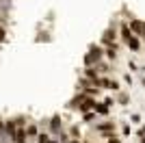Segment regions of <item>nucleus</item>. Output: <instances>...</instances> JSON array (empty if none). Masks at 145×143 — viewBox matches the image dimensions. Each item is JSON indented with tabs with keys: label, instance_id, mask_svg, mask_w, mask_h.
<instances>
[{
	"label": "nucleus",
	"instance_id": "17",
	"mask_svg": "<svg viewBox=\"0 0 145 143\" xmlns=\"http://www.w3.org/2000/svg\"><path fill=\"white\" fill-rule=\"evenodd\" d=\"M93 117H95V115H93V113H85V119H87V121H91V119H93Z\"/></svg>",
	"mask_w": 145,
	"mask_h": 143
},
{
	"label": "nucleus",
	"instance_id": "13",
	"mask_svg": "<svg viewBox=\"0 0 145 143\" xmlns=\"http://www.w3.org/2000/svg\"><path fill=\"white\" fill-rule=\"evenodd\" d=\"M26 134H28V137H35V134H37V128H35V126H28V128H26Z\"/></svg>",
	"mask_w": 145,
	"mask_h": 143
},
{
	"label": "nucleus",
	"instance_id": "8",
	"mask_svg": "<svg viewBox=\"0 0 145 143\" xmlns=\"http://www.w3.org/2000/svg\"><path fill=\"white\" fill-rule=\"evenodd\" d=\"M106 56H108V59H115L117 56V46L115 43H110V46L106 48Z\"/></svg>",
	"mask_w": 145,
	"mask_h": 143
},
{
	"label": "nucleus",
	"instance_id": "20",
	"mask_svg": "<svg viewBox=\"0 0 145 143\" xmlns=\"http://www.w3.org/2000/svg\"><path fill=\"white\" fill-rule=\"evenodd\" d=\"M141 37L145 39V22H143V33H141Z\"/></svg>",
	"mask_w": 145,
	"mask_h": 143
},
{
	"label": "nucleus",
	"instance_id": "18",
	"mask_svg": "<svg viewBox=\"0 0 145 143\" xmlns=\"http://www.w3.org/2000/svg\"><path fill=\"white\" fill-rule=\"evenodd\" d=\"M108 143H121V141H119V139H115L113 134H110V137H108Z\"/></svg>",
	"mask_w": 145,
	"mask_h": 143
},
{
	"label": "nucleus",
	"instance_id": "11",
	"mask_svg": "<svg viewBox=\"0 0 145 143\" xmlns=\"http://www.w3.org/2000/svg\"><path fill=\"white\" fill-rule=\"evenodd\" d=\"M93 108H95L97 113H102V115H106V113H108V106H106V104H95Z\"/></svg>",
	"mask_w": 145,
	"mask_h": 143
},
{
	"label": "nucleus",
	"instance_id": "12",
	"mask_svg": "<svg viewBox=\"0 0 145 143\" xmlns=\"http://www.w3.org/2000/svg\"><path fill=\"white\" fill-rule=\"evenodd\" d=\"M87 76L93 80V83H97V74H95V70H91V67H87Z\"/></svg>",
	"mask_w": 145,
	"mask_h": 143
},
{
	"label": "nucleus",
	"instance_id": "5",
	"mask_svg": "<svg viewBox=\"0 0 145 143\" xmlns=\"http://www.w3.org/2000/svg\"><path fill=\"white\" fill-rule=\"evenodd\" d=\"M115 37H117L115 28H108L106 33H104V43H106V46H110V43H115Z\"/></svg>",
	"mask_w": 145,
	"mask_h": 143
},
{
	"label": "nucleus",
	"instance_id": "9",
	"mask_svg": "<svg viewBox=\"0 0 145 143\" xmlns=\"http://www.w3.org/2000/svg\"><path fill=\"white\" fill-rule=\"evenodd\" d=\"M130 37H132V33H130V28H128L126 24H123V26H121V39L126 41V39H130Z\"/></svg>",
	"mask_w": 145,
	"mask_h": 143
},
{
	"label": "nucleus",
	"instance_id": "14",
	"mask_svg": "<svg viewBox=\"0 0 145 143\" xmlns=\"http://www.w3.org/2000/svg\"><path fill=\"white\" fill-rule=\"evenodd\" d=\"M0 137H7V128H5V121L0 119Z\"/></svg>",
	"mask_w": 145,
	"mask_h": 143
},
{
	"label": "nucleus",
	"instance_id": "16",
	"mask_svg": "<svg viewBox=\"0 0 145 143\" xmlns=\"http://www.w3.org/2000/svg\"><path fill=\"white\" fill-rule=\"evenodd\" d=\"M48 141H50L48 134H39V141H37V143H48Z\"/></svg>",
	"mask_w": 145,
	"mask_h": 143
},
{
	"label": "nucleus",
	"instance_id": "15",
	"mask_svg": "<svg viewBox=\"0 0 145 143\" xmlns=\"http://www.w3.org/2000/svg\"><path fill=\"white\" fill-rule=\"evenodd\" d=\"M7 39V30H5V26H0V43Z\"/></svg>",
	"mask_w": 145,
	"mask_h": 143
},
{
	"label": "nucleus",
	"instance_id": "22",
	"mask_svg": "<svg viewBox=\"0 0 145 143\" xmlns=\"http://www.w3.org/2000/svg\"><path fill=\"white\" fill-rule=\"evenodd\" d=\"M69 143H80V141H78V139H72V141H69Z\"/></svg>",
	"mask_w": 145,
	"mask_h": 143
},
{
	"label": "nucleus",
	"instance_id": "19",
	"mask_svg": "<svg viewBox=\"0 0 145 143\" xmlns=\"http://www.w3.org/2000/svg\"><path fill=\"white\" fill-rule=\"evenodd\" d=\"M139 134H141V137H143V134H145V126H143V128H141V130H139Z\"/></svg>",
	"mask_w": 145,
	"mask_h": 143
},
{
	"label": "nucleus",
	"instance_id": "10",
	"mask_svg": "<svg viewBox=\"0 0 145 143\" xmlns=\"http://www.w3.org/2000/svg\"><path fill=\"white\" fill-rule=\"evenodd\" d=\"M113 128H115V124H113V121H108V124H100V126H97V130H102V132L113 130Z\"/></svg>",
	"mask_w": 145,
	"mask_h": 143
},
{
	"label": "nucleus",
	"instance_id": "21",
	"mask_svg": "<svg viewBox=\"0 0 145 143\" xmlns=\"http://www.w3.org/2000/svg\"><path fill=\"white\" fill-rule=\"evenodd\" d=\"M48 143H59V139H52V141H48Z\"/></svg>",
	"mask_w": 145,
	"mask_h": 143
},
{
	"label": "nucleus",
	"instance_id": "7",
	"mask_svg": "<svg viewBox=\"0 0 145 143\" xmlns=\"http://www.w3.org/2000/svg\"><path fill=\"white\" fill-rule=\"evenodd\" d=\"M52 132H54V134H61V119H59V115H54V117H52Z\"/></svg>",
	"mask_w": 145,
	"mask_h": 143
},
{
	"label": "nucleus",
	"instance_id": "6",
	"mask_svg": "<svg viewBox=\"0 0 145 143\" xmlns=\"http://www.w3.org/2000/svg\"><path fill=\"white\" fill-rule=\"evenodd\" d=\"M95 106V100H91V98H82V104H80V111L82 113H87L89 108H93Z\"/></svg>",
	"mask_w": 145,
	"mask_h": 143
},
{
	"label": "nucleus",
	"instance_id": "3",
	"mask_svg": "<svg viewBox=\"0 0 145 143\" xmlns=\"http://www.w3.org/2000/svg\"><path fill=\"white\" fill-rule=\"evenodd\" d=\"M128 28H130L132 35H141V33H143V22H141V20H130V26H128Z\"/></svg>",
	"mask_w": 145,
	"mask_h": 143
},
{
	"label": "nucleus",
	"instance_id": "1",
	"mask_svg": "<svg viewBox=\"0 0 145 143\" xmlns=\"http://www.w3.org/2000/svg\"><path fill=\"white\" fill-rule=\"evenodd\" d=\"M100 59H102V48H100V46H91L89 54L85 56V65H87V67H91L93 63H97Z\"/></svg>",
	"mask_w": 145,
	"mask_h": 143
},
{
	"label": "nucleus",
	"instance_id": "2",
	"mask_svg": "<svg viewBox=\"0 0 145 143\" xmlns=\"http://www.w3.org/2000/svg\"><path fill=\"white\" fill-rule=\"evenodd\" d=\"M11 139H13V143H26V130L22 128V126H18Z\"/></svg>",
	"mask_w": 145,
	"mask_h": 143
},
{
	"label": "nucleus",
	"instance_id": "4",
	"mask_svg": "<svg viewBox=\"0 0 145 143\" xmlns=\"http://www.w3.org/2000/svg\"><path fill=\"white\" fill-rule=\"evenodd\" d=\"M126 46L130 48L132 52H139V50H141V41H139V37H137V35H132L130 39H126Z\"/></svg>",
	"mask_w": 145,
	"mask_h": 143
}]
</instances>
